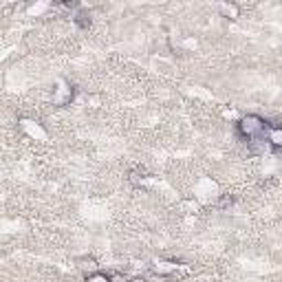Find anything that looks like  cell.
Masks as SVG:
<instances>
[{"mask_svg": "<svg viewBox=\"0 0 282 282\" xmlns=\"http://www.w3.org/2000/svg\"><path fill=\"white\" fill-rule=\"evenodd\" d=\"M267 121L258 115H245L240 121H238V130L240 135L245 137L249 143H256V141H262L267 139Z\"/></svg>", "mask_w": 282, "mask_h": 282, "instance_id": "obj_1", "label": "cell"}, {"mask_svg": "<svg viewBox=\"0 0 282 282\" xmlns=\"http://www.w3.org/2000/svg\"><path fill=\"white\" fill-rule=\"evenodd\" d=\"M71 99H73V86L69 82L60 80L58 88L53 91V106H69Z\"/></svg>", "mask_w": 282, "mask_h": 282, "instance_id": "obj_2", "label": "cell"}, {"mask_svg": "<svg viewBox=\"0 0 282 282\" xmlns=\"http://www.w3.org/2000/svg\"><path fill=\"white\" fill-rule=\"evenodd\" d=\"M181 264L174 262V260H154V271H157L159 275H172L179 271Z\"/></svg>", "mask_w": 282, "mask_h": 282, "instance_id": "obj_3", "label": "cell"}, {"mask_svg": "<svg viewBox=\"0 0 282 282\" xmlns=\"http://www.w3.org/2000/svg\"><path fill=\"white\" fill-rule=\"evenodd\" d=\"M267 143L275 148H282V128L280 126H269L267 128Z\"/></svg>", "mask_w": 282, "mask_h": 282, "instance_id": "obj_4", "label": "cell"}, {"mask_svg": "<svg viewBox=\"0 0 282 282\" xmlns=\"http://www.w3.org/2000/svg\"><path fill=\"white\" fill-rule=\"evenodd\" d=\"M20 128L25 130V132H29V135L33 137V139H42V137H44V130H42L38 124H33V121H29V119H22V121H20Z\"/></svg>", "mask_w": 282, "mask_h": 282, "instance_id": "obj_5", "label": "cell"}, {"mask_svg": "<svg viewBox=\"0 0 282 282\" xmlns=\"http://www.w3.org/2000/svg\"><path fill=\"white\" fill-rule=\"evenodd\" d=\"M218 9L225 18H238V7H236V5H220Z\"/></svg>", "mask_w": 282, "mask_h": 282, "instance_id": "obj_6", "label": "cell"}, {"mask_svg": "<svg viewBox=\"0 0 282 282\" xmlns=\"http://www.w3.org/2000/svg\"><path fill=\"white\" fill-rule=\"evenodd\" d=\"M86 282H110V275L95 271V273H91V275H88V278H86Z\"/></svg>", "mask_w": 282, "mask_h": 282, "instance_id": "obj_7", "label": "cell"}, {"mask_svg": "<svg viewBox=\"0 0 282 282\" xmlns=\"http://www.w3.org/2000/svg\"><path fill=\"white\" fill-rule=\"evenodd\" d=\"M110 282H130V280H126L121 273H113L110 275Z\"/></svg>", "mask_w": 282, "mask_h": 282, "instance_id": "obj_8", "label": "cell"}, {"mask_svg": "<svg viewBox=\"0 0 282 282\" xmlns=\"http://www.w3.org/2000/svg\"><path fill=\"white\" fill-rule=\"evenodd\" d=\"M130 282H148V280H146V278H132Z\"/></svg>", "mask_w": 282, "mask_h": 282, "instance_id": "obj_9", "label": "cell"}]
</instances>
